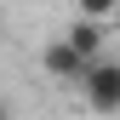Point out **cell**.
<instances>
[{
	"label": "cell",
	"mask_w": 120,
	"mask_h": 120,
	"mask_svg": "<svg viewBox=\"0 0 120 120\" xmlns=\"http://www.w3.org/2000/svg\"><path fill=\"white\" fill-rule=\"evenodd\" d=\"M80 103L92 114H120V57L103 52L97 63L80 74Z\"/></svg>",
	"instance_id": "cell-1"
},
{
	"label": "cell",
	"mask_w": 120,
	"mask_h": 120,
	"mask_svg": "<svg viewBox=\"0 0 120 120\" xmlns=\"http://www.w3.org/2000/svg\"><path fill=\"white\" fill-rule=\"evenodd\" d=\"M40 69H46L52 80H74V86H80V74L92 69V57H86V52H74L69 40H52V46L40 52Z\"/></svg>",
	"instance_id": "cell-2"
},
{
	"label": "cell",
	"mask_w": 120,
	"mask_h": 120,
	"mask_svg": "<svg viewBox=\"0 0 120 120\" xmlns=\"http://www.w3.org/2000/svg\"><path fill=\"white\" fill-rule=\"evenodd\" d=\"M63 40H69L74 52H86V57H92V63L103 57V23H97V17H74V23L63 29Z\"/></svg>",
	"instance_id": "cell-3"
},
{
	"label": "cell",
	"mask_w": 120,
	"mask_h": 120,
	"mask_svg": "<svg viewBox=\"0 0 120 120\" xmlns=\"http://www.w3.org/2000/svg\"><path fill=\"white\" fill-rule=\"evenodd\" d=\"M80 17H97V23H109V17H120V0H80Z\"/></svg>",
	"instance_id": "cell-4"
},
{
	"label": "cell",
	"mask_w": 120,
	"mask_h": 120,
	"mask_svg": "<svg viewBox=\"0 0 120 120\" xmlns=\"http://www.w3.org/2000/svg\"><path fill=\"white\" fill-rule=\"evenodd\" d=\"M0 120H11V103H6V97H0Z\"/></svg>",
	"instance_id": "cell-5"
}]
</instances>
